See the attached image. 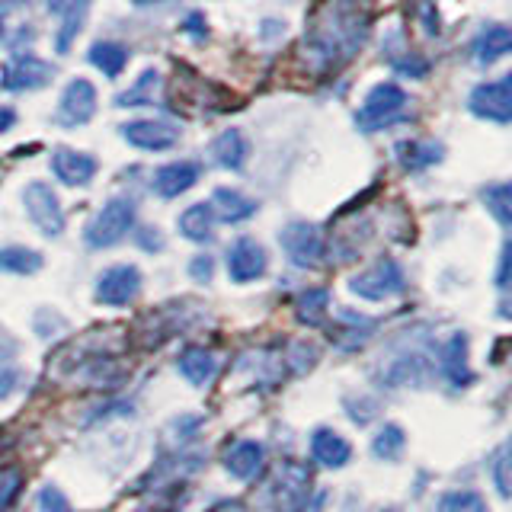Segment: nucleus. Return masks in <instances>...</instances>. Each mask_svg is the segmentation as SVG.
<instances>
[{"instance_id":"obj_1","label":"nucleus","mask_w":512,"mask_h":512,"mask_svg":"<svg viewBox=\"0 0 512 512\" xmlns=\"http://www.w3.org/2000/svg\"><path fill=\"white\" fill-rule=\"evenodd\" d=\"M372 36V0H324L304 23L301 52L317 74L340 71Z\"/></svg>"},{"instance_id":"obj_2","label":"nucleus","mask_w":512,"mask_h":512,"mask_svg":"<svg viewBox=\"0 0 512 512\" xmlns=\"http://www.w3.org/2000/svg\"><path fill=\"white\" fill-rule=\"evenodd\" d=\"M410 96L394 80H381L365 93L362 106L356 109V128L362 135H375L381 128H391L397 122L410 119Z\"/></svg>"},{"instance_id":"obj_3","label":"nucleus","mask_w":512,"mask_h":512,"mask_svg":"<svg viewBox=\"0 0 512 512\" xmlns=\"http://www.w3.org/2000/svg\"><path fill=\"white\" fill-rule=\"evenodd\" d=\"M135 218H138V208L128 196H116L109 199L100 212H96L87 228H84V244L90 250H109L122 244V240L135 231Z\"/></svg>"},{"instance_id":"obj_4","label":"nucleus","mask_w":512,"mask_h":512,"mask_svg":"<svg viewBox=\"0 0 512 512\" xmlns=\"http://www.w3.org/2000/svg\"><path fill=\"white\" fill-rule=\"evenodd\" d=\"M349 292L362 298V301H388L407 292V276H404V266L391 256H381L378 263H372L368 269L356 272L349 279Z\"/></svg>"},{"instance_id":"obj_5","label":"nucleus","mask_w":512,"mask_h":512,"mask_svg":"<svg viewBox=\"0 0 512 512\" xmlns=\"http://www.w3.org/2000/svg\"><path fill=\"white\" fill-rule=\"evenodd\" d=\"M279 244L288 256V263L298 269H317L327 256L324 234L311 221H292L279 231Z\"/></svg>"},{"instance_id":"obj_6","label":"nucleus","mask_w":512,"mask_h":512,"mask_svg":"<svg viewBox=\"0 0 512 512\" xmlns=\"http://www.w3.org/2000/svg\"><path fill=\"white\" fill-rule=\"evenodd\" d=\"M58 77V68L52 61H45L32 52H16L0 71V87L10 93H26V90H45Z\"/></svg>"},{"instance_id":"obj_7","label":"nucleus","mask_w":512,"mask_h":512,"mask_svg":"<svg viewBox=\"0 0 512 512\" xmlns=\"http://www.w3.org/2000/svg\"><path fill=\"white\" fill-rule=\"evenodd\" d=\"M311 500V471L301 461H285L269 487V503L276 512H301Z\"/></svg>"},{"instance_id":"obj_8","label":"nucleus","mask_w":512,"mask_h":512,"mask_svg":"<svg viewBox=\"0 0 512 512\" xmlns=\"http://www.w3.org/2000/svg\"><path fill=\"white\" fill-rule=\"evenodd\" d=\"M23 205H26L29 221L36 224V228L45 237H61L64 234V208H61L58 192L48 186V183H42V180L26 183V189H23Z\"/></svg>"},{"instance_id":"obj_9","label":"nucleus","mask_w":512,"mask_h":512,"mask_svg":"<svg viewBox=\"0 0 512 512\" xmlns=\"http://www.w3.org/2000/svg\"><path fill=\"white\" fill-rule=\"evenodd\" d=\"M471 116L487 119V122H512V74H503L487 84H477L468 96Z\"/></svg>"},{"instance_id":"obj_10","label":"nucleus","mask_w":512,"mask_h":512,"mask_svg":"<svg viewBox=\"0 0 512 512\" xmlns=\"http://www.w3.org/2000/svg\"><path fill=\"white\" fill-rule=\"evenodd\" d=\"M141 295V272L132 263H119L100 272L93 288V298L106 308H128Z\"/></svg>"},{"instance_id":"obj_11","label":"nucleus","mask_w":512,"mask_h":512,"mask_svg":"<svg viewBox=\"0 0 512 512\" xmlns=\"http://www.w3.org/2000/svg\"><path fill=\"white\" fill-rule=\"evenodd\" d=\"M93 116H96V87L87 77H74L58 100L55 122L61 128H80V125H87Z\"/></svg>"},{"instance_id":"obj_12","label":"nucleus","mask_w":512,"mask_h":512,"mask_svg":"<svg viewBox=\"0 0 512 512\" xmlns=\"http://www.w3.org/2000/svg\"><path fill=\"white\" fill-rule=\"evenodd\" d=\"M119 132L132 148L148 151V154L170 151L176 148V141H180V128L164 119H132V122H125Z\"/></svg>"},{"instance_id":"obj_13","label":"nucleus","mask_w":512,"mask_h":512,"mask_svg":"<svg viewBox=\"0 0 512 512\" xmlns=\"http://www.w3.org/2000/svg\"><path fill=\"white\" fill-rule=\"evenodd\" d=\"M269 269V256L263 250L260 240L253 237H237L234 244L228 247V276L237 285H247L263 279Z\"/></svg>"},{"instance_id":"obj_14","label":"nucleus","mask_w":512,"mask_h":512,"mask_svg":"<svg viewBox=\"0 0 512 512\" xmlns=\"http://www.w3.org/2000/svg\"><path fill=\"white\" fill-rule=\"evenodd\" d=\"M90 7H93V0H45V10L61 20L58 36H55V52L58 55L71 52L74 39L80 36V29H84L87 16H90Z\"/></svg>"},{"instance_id":"obj_15","label":"nucleus","mask_w":512,"mask_h":512,"mask_svg":"<svg viewBox=\"0 0 512 512\" xmlns=\"http://www.w3.org/2000/svg\"><path fill=\"white\" fill-rule=\"evenodd\" d=\"M48 167H52V173L64 186H74V189L87 186L96 176V170H100V164H96L93 154L77 151V148H55L52 160H48Z\"/></svg>"},{"instance_id":"obj_16","label":"nucleus","mask_w":512,"mask_h":512,"mask_svg":"<svg viewBox=\"0 0 512 512\" xmlns=\"http://www.w3.org/2000/svg\"><path fill=\"white\" fill-rule=\"evenodd\" d=\"M199 176H202V164H196V160H173V164H164L154 170L151 189L160 199H176L196 186Z\"/></svg>"},{"instance_id":"obj_17","label":"nucleus","mask_w":512,"mask_h":512,"mask_svg":"<svg viewBox=\"0 0 512 512\" xmlns=\"http://www.w3.org/2000/svg\"><path fill=\"white\" fill-rule=\"evenodd\" d=\"M439 368H442V375L452 388H468V384L474 381V372L468 365V336H464L461 330H455L439 346Z\"/></svg>"},{"instance_id":"obj_18","label":"nucleus","mask_w":512,"mask_h":512,"mask_svg":"<svg viewBox=\"0 0 512 512\" xmlns=\"http://www.w3.org/2000/svg\"><path fill=\"white\" fill-rule=\"evenodd\" d=\"M266 464V448L256 439H237L224 448V468L237 480H253Z\"/></svg>"},{"instance_id":"obj_19","label":"nucleus","mask_w":512,"mask_h":512,"mask_svg":"<svg viewBox=\"0 0 512 512\" xmlns=\"http://www.w3.org/2000/svg\"><path fill=\"white\" fill-rule=\"evenodd\" d=\"M208 205H212V215L221 224H244V221H250L256 212H260L256 199L244 196V192L231 189V186H218L212 192V202H208Z\"/></svg>"},{"instance_id":"obj_20","label":"nucleus","mask_w":512,"mask_h":512,"mask_svg":"<svg viewBox=\"0 0 512 512\" xmlns=\"http://www.w3.org/2000/svg\"><path fill=\"white\" fill-rule=\"evenodd\" d=\"M394 157L400 170L407 173H423L432 164H439L445 157V148L439 141H426V138H407V141H397L394 144Z\"/></svg>"},{"instance_id":"obj_21","label":"nucleus","mask_w":512,"mask_h":512,"mask_svg":"<svg viewBox=\"0 0 512 512\" xmlns=\"http://www.w3.org/2000/svg\"><path fill=\"white\" fill-rule=\"evenodd\" d=\"M311 458L317 464H324V468H330V471L346 468V464L352 461V445L340 436V432L320 426V429L311 432Z\"/></svg>"},{"instance_id":"obj_22","label":"nucleus","mask_w":512,"mask_h":512,"mask_svg":"<svg viewBox=\"0 0 512 512\" xmlns=\"http://www.w3.org/2000/svg\"><path fill=\"white\" fill-rule=\"evenodd\" d=\"M247 157H250V141L240 128H228L212 141V160L221 170H231L240 173L247 167Z\"/></svg>"},{"instance_id":"obj_23","label":"nucleus","mask_w":512,"mask_h":512,"mask_svg":"<svg viewBox=\"0 0 512 512\" xmlns=\"http://www.w3.org/2000/svg\"><path fill=\"white\" fill-rule=\"evenodd\" d=\"M509 48H512V32L509 26L503 23H490L477 32V39L471 45V55L477 64H496L500 58L509 55Z\"/></svg>"},{"instance_id":"obj_24","label":"nucleus","mask_w":512,"mask_h":512,"mask_svg":"<svg viewBox=\"0 0 512 512\" xmlns=\"http://www.w3.org/2000/svg\"><path fill=\"white\" fill-rule=\"evenodd\" d=\"M176 368H180V375L189 384H196V388H205V384L212 381L215 372H218V359H215V352L205 349V346H186L180 352V359H176Z\"/></svg>"},{"instance_id":"obj_25","label":"nucleus","mask_w":512,"mask_h":512,"mask_svg":"<svg viewBox=\"0 0 512 512\" xmlns=\"http://www.w3.org/2000/svg\"><path fill=\"white\" fill-rule=\"evenodd\" d=\"M215 215H212V205L208 202H196L189 205L186 212L180 215V221H176V228H180V234L186 240H192V244H208V240L215 237Z\"/></svg>"},{"instance_id":"obj_26","label":"nucleus","mask_w":512,"mask_h":512,"mask_svg":"<svg viewBox=\"0 0 512 512\" xmlns=\"http://www.w3.org/2000/svg\"><path fill=\"white\" fill-rule=\"evenodd\" d=\"M87 61L93 64L103 77H119L128 64V48L116 39H96L87 52Z\"/></svg>"},{"instance_id":"obj_27","label":"nucleus","mask_w":512,"mask_h":512,"mask_svg":"<svg viewBox=\"0 0 512 512\" xmlns=\"http://www.w3.org/2000/svg\"><path fill=\"white\" fill-rule=\"evenodd\" d=\"M327 311H330V292L327 288H304V292L295 298V317L301 320V324L308 327H320L327 320Z\"/></svg>"},{"instance_id":"obj_28","label":"nucleus","mask_w":512,"mask_h":512,"mask_svg":"<svg viewBox=\"0 0 512 512\" xmlns=\"http://www.w3.org/2000/svg\"><path fill=\"white\" fill-rule=\"evenodd\" d=\"M157 93H160V71L148 68V71H141L138 80L132 87H128L125 93L116 96V106L119 109H135V106H154L157 103Z\"/></svg>"},{"instance_id":"obj_29","label":"nucleus","mask_w":512,"mask_h":512,"mask_svg":"<svg viewBox=\"0 0 512 512\" xmlns=\"http://www.w3.org/2000/svg\"><path fill=\"white\" fill-rule=\"evenodd\" d=\"M42 253L39 250H29L20 244H10V247H0V272H10V276H32V272L42 269Z\"/></svg>"},{"instance_id":"obj_30","label":"nucleus","mask_w":512,"mask_h":512,"mask_svg":"<svg viewBox=\"0 0 512 512\" xmlns=\"http://www.w3.org/2000/svg\"><path fill=\"white\" fill-rule=\"evenodd\" d=\"M375 330L372 317H362L356 311H340V324H336V343L343 349H356L368 340V333Z\"/></svg>"},{"instance_id":"obj_31","label":"nucleus","mask_w":512,"mask_h":512,"mask_svg":"<svg viewBox=\"0 0 512 512\" xmlns=\"http://www.w3.org/2000/svg\"><path fill=\"white\" fill-rule=\"evenodd\" d=\"M404 448H407V432L400 429L397 423H384V426L375 432V439H372V452H375V458H381V461H400V455H404Z\"/></svg>"},{"instance_id":"obj_32","label":"nucleus","mask_w":512,"mask_h":512,"mask_svg":"<svg viewBox=\"0 0 512 512\" xmlns=\"http://www.w3.org/2000/svg\"><path fill=\"white\" fill-rule=\"evenodd\" d=\"M480 202L487 205V212L503 224V228H509L512 224V189L509 183H490L480 189Z\"/></svg>"},{"instance_id":"obj_33","label":"nucleus","mask_w":512,"mask_h":512,"mask_svg":"<svg viewBox=\"0 0 512 512\" xmlns=\"http://www.w3.org/2000/svg\"><path fill=\"white\" fill-rule=\"evenodd\" d=\"M20 365H16V343L0 336V400H7L16 388H20Z\"/></svg>"},{"instance_id":"obj_34","label":"nucleus","mask_w":512,"mask_h":512,"mask_svg":"<svg viewBox=\"0 0 512 512\" xmlns=\"http://www.w3.org/2000/svg\"><path fill=\"white\" fill-rule=\"evenodd\" d=\"M436 512H487V503L474 490H452L439 496Z\"/></svg>"},{"instance_id":"obj_35","label":"nucleus","mask_w":512,"mask_h":512,"mask_svg":"<svg viewBox=\"0 0 512 512\" xmlns=\"http://www.w3.org/2000/svg\"><path fill=\"white\" fill-rule=\"evenodd\" d=\"M20 490H23V468H16V464L0 468V512L10 509V503L20 496Z\"/></svg>"},{"instance_id":"obj_36","label":"nucleus","mask_w":512,"mask_h":512,"mask_svg":"<svg viewBox=\"0 0 512 512\" xmlns=\"http://www.w3.org/2000/svg\"><path fill=\"white\" fill-rule=\"evenodd\" d=\"M36 503H39V512H71L68 500H64V493L58 487H52V484L39 490Z\"/></svg>"},{"instance_id":"obj_37","label":"nucleus","mask_w":512,"mask_h":512,"mask_svg":"<svg viewBox=\"0 0 512 512\" xmlns=\"http://www.w3.org/2000/svg\"><path fill=\"white\" fill-rule=\"evenodd\" d=\"M394 68L404 74V77H426V71H429V64H426V58H420V55H394V58H388Z\"/></svg>"},{"instance_id":"obj_38","label":"nucleus","mask_w":512,"mask_h":512,"mask_svg":"<svg viewBox=\"0 0 512 512\" xmlns=\"http://www.w3.org/2000/svg\"><path fill=\"white\" fill-rule=\"evenodd\" d=\"M493 484H496V490H500L503 500H509V455H506V448H500L493 458Z\"/></svg>"},{"instance_id":"obj_39","label":"nucleus","mask_w":512,"mask_h":512,"mask_svg":"<svg viewBox=\"0 0 512 512\" xmlns=\"http://www.w3.org/2000/svg\"><path fill=\"white\" fill-rule=\"evenodd\" d=\"M212 272H215V260L208 253H199L196 260L189 263V276H192V282H199V285L212 282Z\"/></svg>"},{"instance_id":"obj_40","label":"nucleus","mask_w":512,"mask_h":512,"mask_svg":"<svg viewBox=\"0 0 512 512\" xmlns=\"http://www.w3.org/2000/svg\"><path fill=\"white\" fill-rule=\"evenodd\" d=\"M183 32H189V39H208V23H205V16L202 13H189L186 20H183Z\"/></svg>"},{"instance_id":"obj_41","label":"nucleus","mask_w":512,"mask_h":512,"mask_svg":"<svg viewBox=\"0 0 512 512\" xmlns=\"http://www.w3.org/2000/svg\"><path fill=\"white\" fill-rule=\"evenodd\" d=\"M138 247L148 250V253H160V250H164V234H160L157 228H141L138 231Z\"/></svg>"},{"instance_id":"obj_42","label":"nucleus","mask_w":512,"mask_h":512,"mask_svg":"<svg viewBox=\"0 0 512 512\" xmlns=\"http://www.w3.org/2000/svg\"><path fill=\"white\" fill-rule=\"evenodd\" d=\"M423 20H426V36H439V13L432 4H423Z\"/></svg>"},{"instance_id":"obj_43","label":"nucleus","mask_w":512,"mask_h":512,"mask_svg":"<svg viewBox=\"0 0 512 512\" xmlns=\"http://www.w3.org/2000/svg\"><path fill=\"white\" fill-rule=\"evenodd\" d=\"M496 285L506 292L509 285V244H503V253H500V272H496Z\"/></svg>"},{"instance_id":"obj_44","label":"nucleus","mask_w":512,"mask_h":512,"mask_svg":"<svg viewBox=\"0 0 512 512\" xmlns=\"http://www.w3.org/2000/svg\"><path fill=\"white\" fill-rule=\"evenodd\" d=\"M13 122H16L13 106H0V135H4L7 128H13Z\"/></svg>"},{"instance_id":"obj_45","label":"nucleus","mask_w":512,"mask_h":512,"mask_svg":"<svg viewBox=\"0 0 512 512\" xmlns=\"http://www.w3.org/2000/svg\"><path fill=\"white\" fill-rule=\"evenodd\" d=\"M132 4H135L138 10H151V7H164L167 0H132Z\"/></svg>"},{"instance_id":"obj_46","label":"nucleus","mask_w":512,"mask_h":512,"mask_svg":"<svg viewBox=\"0 0 512 512\" xmlns=\"http://www.w3.org/2000/svg\"><path fill=\"white\" fill-rule=\"evenodd\" d=\"M4 36H7V26H4V10H0V42H4Z\"/></svg>"},{"instance_id":"obj_47","label":"nucleus","mask_w":512,"mask_h":512,"mask_svg":"<svg viewBox=\"0 0 512 512\" xmlns=\"http://www.w3.org/2000/svg\"><path fill=\"white\" fill-rule=\"evenodd\" d=\"M218 512H244V509H240V506H231V503H228V506H221Z\"/></svg>"}]
</instances>
